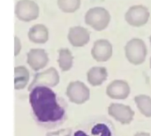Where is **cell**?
<instances>
[{"instance_id": "obj_1", "label": "cell", "mask_w": 151, "mask_h": 136, "mask_svg": "<svg viewBox=\"0 0 151 136\" xmlns=\"http://www.w3.org/2000/svg\"><path fill=\"white\" fill-rule=\"evenodd\" d=\"M31 113L36 124L45 129L60 127L67 119V104L50 87L37 85L29 89Z\"/></svg>"}, {"instance_id": "obj_2", "label": "cell", "mask_w": 151, "mask_h": 136, "mask_svg": "<svg viewBox=\"0 0 151 136\" xmlns=\"http://www.w3.org/2000/svg\"><path fill=\"white\" fill-rule=\"evenodd\" d=\"M72 136H117L111 120L104 116H95L80 123Z\"/></svg>"}, {"instance_id": "obj_3", "label": "cell", "mask_w": 151, "mask_h": 136, "mask_svg": "<svg viewBox=\"0 0 151 136\" xmlns=\"http://www.w3.org/2000/svg\"><path fill=\"white\" fill-rule=\"evenodd\" d=\"M125 52L127 60L131 64L141 65L146 59L148 50L143 40L140 38H133L126 44Z\"/></svg>"}, {"instance_id": "obj_4", "label": "cell", "mask_w": 151, "mask_h": 136, "mask_svg": "<svg viewBox=\"0 0 151 136\" xmlns=\"http://www.w3.org/2000/svg\"><path fill=\"white\" fill-rule=\"evenodd\" d=\"M85 21L94 29L101 31L108 27L111 21V14L104 7H93L87 12L85 15Z\"/></svg>"}, {"instance_id": "obj_5", "label": "cell", "mask_w": 151, "mask_h": 136, "mask_svg": "<svg viewBox=\"0 0 151 136\" xmlns=\"http://www.w3.org/2000/svg\"><path fill=\"white\" fill-rule=\"evenodd\" d=\"M150 15V13L148 7L142 4H135L127 10L125 19L127 22L133 27H142L148 22Z\"/></svg>"}, {"instance_id": "obj_6", "label": "cell", "mask_w": 151, "mask_h": 136, "mask_svg": "<svg viewBox=\"0 0 151 136\" xmlns=\"http://www.w3.org/2000/svg\"><path fill=\"white\" fill-rule=\"evenodd\" d=\"M69 100L76 104H82L89 99L90 92L88 88L81 81L71 82L66 90Z\"/></svg>"}, {"instance_id": "obj_7", "label": "cell", "mask_w": 151, "mask_h": 136, "mask_svg": "<svg viewBox=\"0 0 151 136\" xmlns=\"http://www.w3.org/2000/svg\"><path fill=\"white\" fill-rule=\"evenodd\" d=\"M108 113L122 125L130 124L134 117V110L130 106L122 104H111L108 107Z\"/></svg>"}, {"instance_id": "obj_8", "label": "cell", "mask_w": 151, "mask_h": 136, "mask_svg": "<svg viewBox=\"0 0 151 136\" xmlns=\"http://www.w3.org/2000/svg\"><path fill=\"white\" fill-rule=\"evenodd\" d=\"M130 92V86L124 80H115L111 81L106 89L107 96L112 99H126L129 96Z\"/></svg>"}, {"instance_id": "obj_9", "label": "cell", "mask_w": 151, "mask_h": 136, "mask_svg": "<svg viewBox=\"0 0 151 136\" xmlns=\"http://www.w3.org/2000/svg\"><path fill=\"white\" fill-rule=\"evenodd\" d=\"M91 54L96 61L106 62L112 56V44L106 39H99L94 42Z\"/></svg>"}, {"instance_id": "obj_10", "label": "cell", "mask_w": 151, "mask_h": 136, "mask_svg": "<svg viewBox=\"0 0 151 136\" xmlns=\"http://www.w3.org/2000/svg\"><path fill=\"white\" fill-rule=\"evenodd\" d=\"M16 13L19 19L31 20L37 17L38 7L35 3L28 0H21L17 4Z\"/></svg>"}, {"instance_id": "obj_11", "label": "cell", "mask_w": 151, "mask_h": 136, "mask_svg": "<svg viewBox=\"0 0 151 136\" xmlns=\"http://www.w3.org/2000/svg\"><path fill=\"white\" fill-rule=\"evenodd\" d=\"M59 77H58V73L53 68H50L43 73H38L35 76V79L30 85L29 89L37 86V85H43V86H48V87H54L58 83Z\"/></svg>"}, {"instance_id": "obj_12", "label": "cell", "mask_w": 151, "mask_h": 136, "mask_svg": "<svg viewBox=\"0 0 151 136\" xmlns=\"http://www.w3.org/2000/svg\"><path fill=\"white\" fill-rule=\"evenodd\" d=\"M89 31L82 27H73L70 28L68 34L69 42L75 47H81L89 42Z\"/></svg>"}, {"instance_id": "obj_13", "label": "cell", "mask_w": 151, "mask_h": 136, "mask_svg": "<svg viewBox=\"0 0 151 136\" xmlns=\"http://www.w3.org/2000/svg\"><path fill=\"white\" fill-rule=\"evenodd\" d=\"M27 63L34 70L43 68L48 63L47 53L43 50H31L27 54Z\"/></svg>"}, {"instance_id": "obj_14", "label": "cell", "mask_w": 151, "mask_h": 136, "mask_svg": "<svg viewBox=\"0 0 151 136\" xmlns=\"http://www.w3.org/2000/svg\"><path fill=\"white\" fill-rule=\"evenodd\" d=\"M108 77V72L105 67L103 66H94L92 67L87 74L88 81L92 86L102 85Z\"/></svg>"}, {"instance_id": "obj_15", "label": "cell", "mask_w": 151, "mask_h": 136, "mask_svg": "<svg viewBox=\"0 0 151 136\" xmlns=\"http://www.w3.org/2000/svg\"><path fill=\"white\" fill-rule=\"evenodd\" d=\"M134 102L140 112L147 118L151 117V97L147 95H139L134 97Z\"/></svg>"}, {"instance_id": "obj_16", "label": "cell", "mask_w": 151, "mask_h": 136, "mask_svg": "<svg viewBox=\"0 0 151 136\" xmlns=\"http://www.w3.org/2000/svg\"><path fill=\"white\" fill-rule=\"evenodd\" d=\"M29 38L35 42H44L48 39V31L43 25H35L29 31Z\"/></svg>"}, {"instance_id": "obj_17", "label": "cell", "mask_w": 151, "mask_h": 136, "mask_svg": "<svg viewBox=\"0 0 151 136\" xmlns=\"http://www.w3.org/2000/svg\"><path fill=\"white\" fill-rule=\"evenodd\" d=\"M73 55L72 52L68 49H61L59 50V58L58 63L60 65V68L63 71H68L71 69L73 65Z\"/></svg>"}, {"instance_id": "obj_18", "label": "cell", "mask_w": 151, "mask_h": 136, "mask_svg": "<svg viewBox=\"0 0 151 136\" xmlns=\"http://www.w3.org/2000/svg\"><path fill=\"white\" fill-rule=\"evenodd\" d=\"M17 68L19 71L21 76H19L18 73H15V89H23L27 85L29 73L26 69V67L24 66H18Z\"/></svg>"}, {"instance_id": "obj_19", "label": "cell", "mask_w": 151, "mask_h": 136, "mask_svg": "<svg viewBox=\"0 0 151 136\" xmlns=\"http://www.w3.org/2000/svg\"><path fill=\"white\" fill-rule=\"evenodd\" d=\"M60 8L65 12H73L81 4V0H58Z\"/></svg>"}, {"instance_id": "obj_20", "label": "cell", "mask_w": 151, "mask_h": 136, "mask_svg": "<svg viewBox=\"0 0 151 136\" xmlns=\"http://www.w3.org/2000/svg\"><path fill=\"white\" fill-rule=\"evenodd\" d=\"M72 135H73V130L70 128H65V129H60L55 132L48 133L47 136H72Z\"/></svg>"}, {"instance_id": "obj_21", "label": "cell", "mask_w": 151, "mask_h": 136, "mask_svg": "<svg viewBox=\"0 0 151 136\" xmlns=\"http://www.w3.org/2000/svg\"><path fill=\"white\" fill-rule=\"evenodd\" d=\"M15 46H16V50H15V55H18V52H19V39H18V37H15Z\"/></svg>"}, {"instance_id": "obj_22", "label": "cell", "mask_w": 151, "mask_h": 136, "mask_svg": "<svg viewBox=\"0 0 151 136\" xmlns=\"http://www.w3.org/2000/svg\"><path fill=\"white\" fill-rule=\"evenodd\" d=\"M134 136H151L149 133H145V132H140V133H137Z\"/></svg>"}, {"instance_id": "obj_23", "label": "cell", "mask_w": 151, "mask_h": 136, "mask_svg": "<svg viewBox=\"0 0 151 136\" xmlns=\"http://www.w3.org/2000/svg\"><path fill=\"white\" fill-rule=\"evenodd\" d=\"M150 44H151V35H150Z\"/></svg>"}, {"instance_id": "obj_24", "label": "cell", "mask_w": 151, "mask_h": 136, "mask_svg": "<svg viewBox=\"0 0 151 136\" xmlns=\"http://www.w3.org/2000/svg\"><path fill=\"white\" fill-rule=\"evenodd\" d=\"M150 68H151V58H150Z\"/></svg>"}]
</instances>
